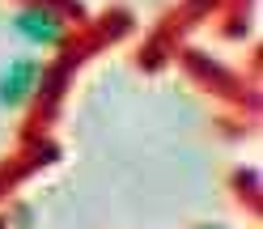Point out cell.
Wrapping results in <instances>:
<instances>
[{
    "label": "cell",
    "mask_w": 263,
    "mask_h": 229,
    "mask_svg": "<svg viewBox=\"0 0 263 229\" xmlns=\"http://www.w3.org/2000/svg\"><path fill=\"white\" fill-rule=\"evenodd\" d=\"M39 81H43V64L39 60H9L5 68H0V106L5 110H17L30 102V93L39 89Z\"/></svg>",
    "instance_id": "1"
},
{
    "label": "cell",
    "mask_w": 263,
    "mask_h": 229,
    "mask_svg": "<svg viewBox=\"0 0 263 229\" xmlns=\"http://www.w3.org/2000/svg\"><path fill=\"white\" fill-rule=\"evenodd\" d=\"M13 34H17L26 47H55L64 39V22L55 17L51 9H22L17 17H13Z\"/></svg>",
    "instance_id": "2"
}]
</instances>
